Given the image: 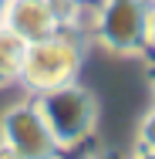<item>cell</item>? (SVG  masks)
Returning a JSON list of instances; mask_svg holds the SVG:
<instances>
[{
  "mask_svg": "<svg viewBox=\"0 0 155 159\" xmlns=\"http://www.w3.org/2000/svg\"><path fill=\"white\" fill-rule=\"evenodd\" d=\"M34 105H37V112L44 119V125L51 129L61 152L64 149H78L84 139H91L94 125H98V98L78 81L37 92Z\"/></svg>",
  "mask_w": 155,
  "mask_h": 159,
  "instance_id": "6da1fadb",
  "label": "cell"
},
{
  "mask_svg": "<svg viewBox=\"0 0 155 159\" xmlns=\"http://www.w3.org/2000/svg\"><path fill=\"white\" fill-rule=\"evenodd\" d=\"M81 61H84L81 34L61 27V31H54L51 37H41V41H31V44H27L17 81H20L27 92L37 95V92L67 85V81H78Z\"/></svg>",
  "mask_w": 155,
  "mask_h": 159,
  "instance_id": "7a4b0ae2",
  "label": "cell"
},
{
  "mask_svg": "<svg viewBox=\"0 0 155 159\" xmlns=\"http://www.w3.org/2000/svg\"><path fill=\"white\" fill-rule=\"evenodd\" d=\"M149 3L152 0H101L94 37L111 54H142L149 48Z\"/></svg>",
  "mask_w": 155,
  "mask_h": 159,
  "instance_id": "3957f363",
  "label": "cell"
},
{
  "mask_svg": "<svg viewBox=\"0 0 155 159\" xmlns=\"http://www.w3.org/2000/svg\"><path fill=\"white\" fill-rule=\"evenodd\" d=\"M0 142L17 149L24 159H58V152H61L54 135H51V129L44 125L34 98L10 105L0 115Z\"/></svg>",
  "mask_w": 155,
  "mask_h": 159,
  "instance_id": "277c9868",
  "label": "cell"
},
{
  "mask_svg": "<svg viewBox=\"0 0 155 159\" xmlns=\"http://www.w3.org/2000/svg\"><path fill=\"white\" fill-rule=\"evenodd\" d=\"M0 24L10 27L14 34H20L27 44L41 41V37H51L54 31H61L51 0H3Z\"/></svg>",
  "mask_w": 155,
  "mask_h": 159,
  "instance_id": "5b68a950",
  "label": "cell"
},
{
  "mask_svg": "<svg viewBox=\"0 0 155 159\" xmlns=\"http://www.w3.org/2000/svg\"><path fill=\"white\" fill-rule=\"evenodd\" d=\"M24 51H27V41L0 24V78H3V85L17 81L20 64H24Z\"/></svg>",
  "mask_w": 155,
  "mask_h": 159,
  "instance_id": "8992f818",
  "label": "cell"
},
{
  "mask_svg": "<svg viewBox=\"0 0 155 159\" xmlns=\"http://www.w3.org/2000/svg\"><path fill=\"white\" fill-rule=\"evenodd\" d=\"M135 146L138 149H152L155 152V108H149L138 122V132H135Z\"/></svg>",
  "mask_w": 155,
  "mask_h": 159,
  "instance_id": "52a82bcc",
  "label": "cell"
},
{
  "mask_svg": "<svg viewBox=\"0 0 155 159\" xmlns=\"http://www.w3.org/2000/svg\"><path fill=\"white\" fill-rule=\"evenodd\" d=\"M149 48L155 51V0L149 3Z\"/></svg>",
  "mask_w": 155,
  "mask_h": 159,
  "instance_id": "ba28073f",
  "label": "cell"
},
{
  "mask_svg": "<svg viewBox=\"0 0 155 159\" xmlns=\"http://www.w3.org/2000/svg\"><path fill=\"white\" fill-rule=\"evenodd\" d=\"M0 159H24V156H20L17 149H10L7 142H0Z\"/></svg>",
  "mask_w": 155,
  "mask_h": 159,
  "instance_id": "9c48e42d",
  "label": "cell"
},
{
  "mask_svg": "<svg viewBox=\"0 0 155 159\" xmlns=\"http://www.w3.org/2000/svg\"><path fill=\"white\" fill-rule=\"evenodd\" d=\"M128 159H155V152H152V149H138V146H135V152H131Z\"/></svg>",
  "mask_w": 155,
  "mask_h": 159,
  "instance_id": "30bf717a",
  "label": "cell"
},
{
  "mask_svg": "<svg viewBox=\"0 0 155 159\" xmlns=\"http://www.w3.org/2000/svg\"><path fill=\"white\" fill-rule=\"evenodd\" d=\"M0 14H3V0H0Z\"/></svg>",
  "mask_w": 155,
  "mask_h": 159,
  "instance_id": "8fae6325",
  "label": "cell"
},
{
  "mask_svg": "<svg viewBox=\"0 0 155 159\" xmlns=\"http://www.w3.org/2000/svg\"><path fill=\"white\" fill-rule=\"evenodd\" d=\"M0 88H3V78H0Z\"/></svg>",
  "mask_w": 155,
  "mask_h": 159,
  "instance_id": "7c38bea8",
  "label": "cell"
}]
</instances>
